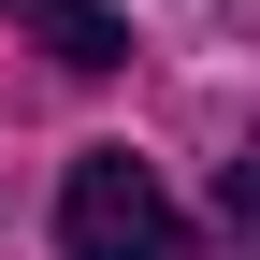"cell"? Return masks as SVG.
I'll return each mask as SVG.
<instances>
[{
	"label": "cell",
	"instance_id": "obj_1",
	"mask_svg": "<svg viewBox=\"0 0 260 260\" xmlns=\"http://www.w3.org/2000/svg\"><path fill=\"white\" fill-rule=\"evenodd\" d=\"M58 246H73V260H203L188 217H174V188H159L130 145L73 159V188H58Z\"/></svg>",
	"mask_w": 260,
	"mask_h": 260
},
{
	"label": "cell",
	"instance_id": "obj_2",
	"mask_svg": "<svg viewBox=\"0 0 260 260\" xmlns=\"http://www.w3.org/2000/svg\"><path fill=\"white\" fill-rule=\"evenodd\" d=\"M29 44H44L58 73H116L130 29H116V15H87V0H29Z\"/></svg>",
	"mask_w": 260,
	"mask_h": 260
},
{
	"label": "cell",
	"instance_id": "obj_3",
	"mask_svg": "<svg viewBox=\"0 0 260 260\" xmlns=\"http://www.w3.org/2000/svg\"><path fill=\"white\" fill-rule=\"evenodd\" d=\"M217 217H232V232H246V246H260V145H246V159H232V174H217Z\"/></svg>",
	"mask_w": 260,
	"mask_h": 260
},
{
	"label": "cell",
	"instance_id": "obj_4",
	"mask_svg": "<svg viewBox=\"0 0 260 260\" xmlns=\"http://www.w3.org/2000/svg\"><path fill=\"white\" fill-rule=\"evenodd\" d=\"M0 15H29V0H0Z\"/></svg>",
	"mask_w": 260,
	"mask_h": 260
}]
</instances>
